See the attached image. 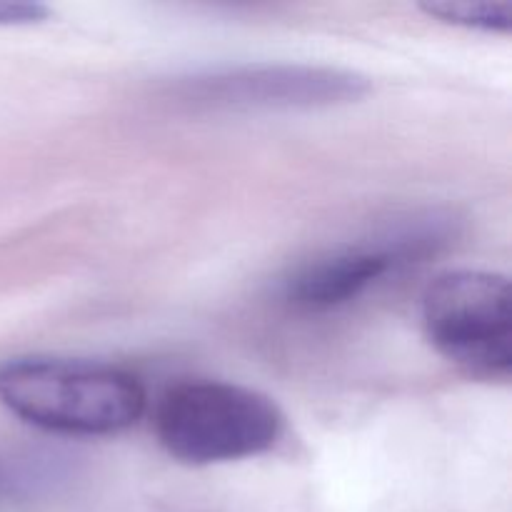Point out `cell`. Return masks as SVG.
Returning a JSON list of instances; mask_svg holds the SVG:
<instances>
[{
  "label": "cell",
  "mask_w": 512,
  "mask_h": 512,
  "mask_svg": "<svg viewBox=\"0 0 512 512\" xmlns=\"http://www.w3.org/2000/svg\"><path fill=\"white\" fill-rule=\"evenodd\" d=\"M0 405L45 433L105 438L143 418L145 388L103 360L20 355L0 363Z\"/></svg>",
  "instance_id": "1"
},
{
  "label": "cell",
  "mask_w": 512,
  "mask_h": 512,
  "mask_svg": "<svg viewBox=\"0 0 512 512\" xmlns=\"http://www.w3.org/2000/svg\"><path fill=\"white\" fill-rule=\"evenodd\" d=\"M153 425L170 458L218 465L273 450L285 418L275 400L253 388L228 380H185L165 390Z\"/></svg>",
  "instance_id": "2"
},
{
  "label": "cell",
  "mask_w": 512,
  "mask_h": 512,
  "mask_svg": "<svg viewBox=\"0 0 512 512\" xmlns=\"http://www.w3.org/2000/svg\"><path fill=\"white\" fill-rule=\"evenodd\" d=\"M510 280L493 270L460 268L438 275L423 293V328L430 345L490 383L512 373Z\"/></svg>",
  "instance_id": "3"
},
{
  "label": "cell",
  "mask_w": 512,
  "mask_h": 512,
  "mask_svg": "<svg viewBox=\"0 0 512 512\" xmlns=\"http://www.w3.org/2000/svg\"><path fill=\"white\" fill-rule=\"evenodd\" d=\"M370 80L348 68L308 63H245L185 78L178 98L193 108L225 113L338 108L363 100Z\"/></svg>",
  "instance_id": "4"
},
{
  "label": "cell",
  "mask_w": 512,
  "mask_h": 512,
  "mask_svg": "<svg viewBox=\"0 0 512 512\" xmlns=\"http://www.w3.org/2000/svg\"><path fill=\"white\" fill-rule=\"evenodd\" d=\"M448 228L435 218H415L368 243L338 245L300 263L285 278L283 295L305 313H328L353 303L400 265L435 253Z\"/></svg>",
  "instance_id": "5"
},
{
  "label": "cell",
  "mask_w": 512,
  "mask_h": 512,
  "mask_svg": "<svg viewBox=\"0 0 512 512\" xmlns=\"http://www.w3.org/2000/svg\"><path fill=\"white\" fill-rule=\"evenodd\" d=\"M428 15L458 28L480 30V33H508L512 28L510 3H425L420 5Z\"/></svg>",
  "instance_id": "6"
},
{
  "label": "cell",
  "mask_w": 512,
  "mask_h": 512,
  "mask_svg": "<svg viewBox=\"0 0 512 512\" xmlns=\"http://www.w3.org/2000/svg\"><path fill=\"white\" fill-rule=\"evenodd\" d=\"M50 8L40 3H3L0 0V28H20V25H38L48 20Z\"/></svg>",
  "instance_id": "7"
}]
</instances>
